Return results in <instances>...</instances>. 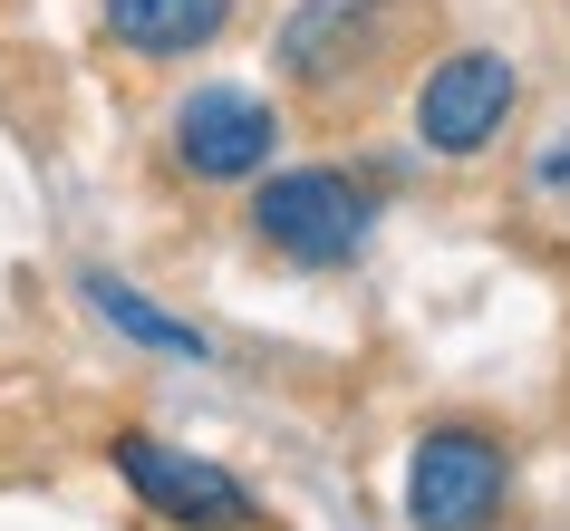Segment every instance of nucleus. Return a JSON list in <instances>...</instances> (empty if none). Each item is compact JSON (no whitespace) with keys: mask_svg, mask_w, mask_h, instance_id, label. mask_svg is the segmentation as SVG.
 I'll list each match as a JSON object with an SVG mask.
<instances>
[{"mask_svg":"<svg viewBox=\"0 0 570 531\" xmlns=\"http://www.w3.org/2000/svg\"><path fill=\"white\" fill-rule=\"evenodd\" d=\"M252 233L301 271H338L377 233V184L348 175V165H281V175L252 184Z\"/></svg>","mask_w":570,"mask_h":531,"instance_id":"f257e3e1","label":"nucleus"},{"mask_svg":"<svg viewBox=\"0 0 570 531\" xmlns=\"http://www.w3.org/2000/svg\"><path fill=\"white\" fill-rule=\"evenodd\" d=\"M512 454L483 425H425L406 454V522L416 531H503Z\"/></svg>","mask_w":570,"mask_h":531,"instance_id":"f03ea898","label":"nucleus"},{"mask_svg":"<svg viewBox=\"0 0 570 531\" xmlns=\"http://www.w3.org/2000/svg\"><path fill=\"white\" fill-rule=\"evenodd\" d=\"M117 473L136 483V502L165 512L175 531H242L262 512L242 473L204 464V454H175V444H155V435H117Z\"/></svg>","mask_w":570,"mask_h":531,"instance_id":"7ed1b4c3","label":"nucleus"},{"mask_svg":"<svg viewBox=\"0 0 570 531\" xmlns=\"http://www.w3.org/2000/svg\"><path fill=\"white\" fill-rule=\"evenodd\" d=\"M271 146H281V107L252 88H194L175 107V165L194 184H252L271 175Z\"/></svg>","mask_w":570,"mask_h":531,"instance_id":"20e7f679","label":"nucleus"},{"mask_svg":"<svg viewBox=\"0 0 570 531\" xmlns=\"http://www.w3.org/2000/svg\"><path fill=\"white\" fill-rule=\"evenodd\" d=\"M512 97H522L512 59H493V49H454V59L425 68V88H416V136L435 155H483L493 136H503Z\"/></svg>","mask_w":570,"mask_h":531,"instance_id":"39448f33","label":"nucleus"},{"mask_svg":"<svg viewBox=\"0 0 570 531\" xmlns=\"http://www.w3.org/2000/svg\"><path fill=\"white\" fill-rule=\"evenodd\" d=\"M387 20L396 0H301L291 20H281V78H301V88H348L377 49H387Z\"/></svg>","mask_w":570,"mask_h":531,"instance_id":"423d86ee","label":"nucleus"},{"mask_svg":"<svg viewBox=\"0 0 570 531\" xmlns=\"http://www.w3.org/2000/svg\"><path fill=\"white\" fill-rule=\"evenodd\" d=\"M242 0H107V39L126 59H194L233 30Z\"/></svg>","mask_w":570,"mask_h":531,"instance_id":"0eeeda50","label":"nucleus"},{"mask_svg":"<svg viewBox=\"0 0 570 531\" xmlns=\"http://www.w3.org/2000/svg\"><path fill=\"white\" fill-rule=\"evenodd\" d=\"M78 291H88V309H97L107 328H117V338H136V348L184 357V367H204V357H213V338H204V328H194V319H175V309H155V299L136 291V281H117V271H88Z\"/></svg>","mask_w":570,"mask_h":531,"instance_id":"6e6552de","label":"nucleus"},{"mask_svg":"<svg viewBox=\"0 0 570 531\" xmlns=\"http://www.w3.org/2000/svg\"><path fill=\"white\" fill-rule=\"evenodd\" d=\"M541 184H570V146H551V155H541Z\"/></svg>","mask_w":570,"mask_h":531,"instance_id":"1a4fd4ad","label":"nucleus"}]
</instances>
